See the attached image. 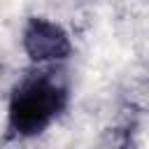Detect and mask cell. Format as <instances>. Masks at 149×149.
Masks as SVG:
<instances>
[{
	"mask_svg": "<svg viewBox=\"0 0 149 149\" xmlns=\"http://www.w3.org/2000/svg\"><path fill=\"white\" fill-rule=\"evenodd\" d=\"M23 49L26 54L42 63V61H61L70 56V40L68 33L47 21V19H30L26 30H23Z\"/></svg>",
	"mask_w": 149,
	"mask_h": 149,
	"instance_id": "cell-2",
	"label": "cell"
},
{
	"mask_svg": "<svg viewBox=\"0 0 149 149\" xmlns=\"http://www.w3.org/2000/svg\"><path fill=\"white\" fill-rule=\"evenodd\" d=\"M65 107V88L51 79H28L19 84L9 100V126L19 135L42 133Z\"/></svg>",
	"mask_w": 149,
	"mask_h": 149,
	"instance_id": "cell-1",
	"label": "cell"
}]
</instances>
